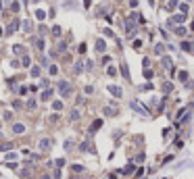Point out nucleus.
Here are the masks:
<instances>
[{"label": "nucleus", "instance_id": "nucleus-4", "mask_svg": "<svg viewBox=\"0 0 194 179\" xmlns=\"http://www.w3.org/2000/svg\"><path fill=\"white\" fill-rule=\"evenodd\" d=\"M19 29V19H15V21H11V25H8V29H6V33H13V31H17Z\"/></svg>", "mask_w": 194, "mask_h": 179}, {"label": "nucleus", "instance_id": "nucleus-6", "mask_svg": "<svg viewBox=\"0 0 194 179\" xmlns=\"http://www.w3.org/2000/svg\"><path fill=\"white\" fill-rule=\"evenodd\" d=\"M13 131H15V133H23V131H25V125H23V123H15V125H13Z\"/></svg>", "mask_w": 194, "mask_h": 179}, {"label": "nucleus", "instance_id": "nucleus-1", "mask_svg": "<svg viewBox=\"0 0 194 179\" xmlns=\"http://www.w3.org/2000/svg\"><path fill=\"white\" fill-rule=\"evenodd\" d=\"M59 92H61V96H71L73 87L69 81H59Z\"/></svg>", "mask_w": 194, "mask_h": 179}, {"label": "nucleus", "instance_id": "nucleus-32", "mask_svg": "<svg viewBox=\"0 0 194 179\" xmlns=\"http://www.w3.org/2000/svg\"><path fill=\"white\" fill-rule=\"evenodd\" d=\"M102 33H104V35H109V38H113V35H115V33H113V31H111V29H104V31H102Z\"/></svg>", "mask_w": 194, "mask_h": 179}, {"label": "nucleus", "instance_id": "nucleus-23", "mask_svg": "<svg viewBox=\"0 0 194 179\" xmlns=\"http://www.w3.org/2000/svg\"><path fill=\"white\" fill-rule=\"evenodd\" d=\"M13 148V144H2V146H0V150H2V152H6V150H11Z\"/></svg>", "mask_w": 194, "mask_h": 179}, {"label": "nucleus", "instance_id": "nucleus-2", "mask_svg": "<svg viewBox=\"0 0 194 179\" xmlns=\"http://www.w3.org/2000/svg\"><path fill=\"white\" fill-rule=\"evenodd\" d=\"M131 108H134V111H138L140 115H144V117L148 115V111H146V108H144V106L140 104V102H136V100H131Z\"/></svg>", "mask_w": 194, "mask_h": 179}, {"label": "nucleus", "instance_id": "nucleus-9", "mask_svg": "<svg viewBox=\"0 0 194 179\" xmlns=\"http://www.w3.org/2000/svg\"><path fill=\"white\" fill-rule=\"evenodd\" d=\"M121 75L125 77V79H129V69H127V65H125V62L121 65Z\"/></svg>", "mask_w": 194, "mask_h": 179}, {"label": "nucleus", "instance_id": "nucleus-27", "mask_svg": "<svg viewBox=\"0 0 194 179\" xmlns=\"http://www.w3.org/2000/svg\"><path fill=\"white\" fill-rule=\"evenodd\" d=\"M180 79H182V81H186V79H188V73H186V71H182V73H180Z\"/></svg>", "mask_w": 194, "mask_h": 179}, {"label": "nucleus", "instance_id": "nucleus-31", "mask_svg": "<svg viewBox=\"0 0 194 179\" xmlns=\"http://www.w3.org/2000/svg\"><path fill=\"white\" fill-rule=\"evenodd\" d=\"M73 171L75 173H82V165H73Z\"/></svg>", "mask_w": 194, "mask_h": 179}, {"label": "nucleus", "instance_id": "nucleus-25", "mask_svg": "<svg viewBox=\"0 0 194 179\" xmlns=\"http://www.w3.org/2000/svg\"><path fill=\"white\" fill-rule=\"evenodd\" d=\"M163 90H165V92H171V90H173V85H171V83H167V81H165V85H163Z\"/></svg>", "mask_w": 194, "mask_h": 179}, {"label": "nucleus", "instance_id": "nucleus-22", "mask_svg": "<svg viewBox=\"0 0 194 179\" xmlns=\"http://www.w3.org/2000/svg\"><path fill=\"white\" fill-rule=\"evenodd\" d=\"M107 73H109L111 77H115V75H117V69H115V67H109V71H107Z\"/></svg>", "mask_w": 194, "mask_h": 179}, {"label": "nucleus", "instance_id": "nucleus-14", "mask_svg": "<svg viewBox=\"0 0 194 179\" xmlns=\"http://www.w3.org/2000/svg\"><path fill=\"white\" fill-rule=\"evenodd\" d=\"M31 77H40V67H38V65L31 67Z\"/></svg>", "mask_w": 194, "mask_h": 179}, {"label": "nucleus", "instance_id": "nucleus-26", "mask_svg": "<svg viewBox=\"0 0 194 179\" xmlns=\"http://www.w3.org/2000/svg\"><path fill=\"white\" fill-rule=\"evenodd\" d=\"M36 17H38V19L42 21V19H44V17H46V13H44V11H38V13H36Z\"/></svg>", "mask_w": 194, "mask_h": 179}, {"label": "nucleus", "instance_id": "nucleus-12", "mask_svg": "<svg viewBox=\"0 0 194 179\" xmlns=\"http://www.w3.org/2000/svg\"><path fill=\"white\" fill-rule=\"evenodd\" d=\"M13 52H15V54H23V52H25V48L17 44V46H13Z\"/></svg>", "mask_w": 194, "mask_h": 179}, {"label": "nucleus", "instance_id": "nucleus-21", "mask_svg": "<svg viewBox=\"0 0 194 179\" xmlns=\"http://www.w3.org/2000/svg\"><path fill=\"white\" fill-rule=\"evenodd\" d=\"M175 33H178V35H186V27H175Z\"/></svg>", "mask_w": 194, "mask_h": 179}, {"label": "nucleus", "instance_id": "nucleus-3", "mask_svg": "<svg viewBox=\"0 0 194 179\" xmlns=\"http://www.w3.org/2000/svg\"><path fill=\"white\" fill-rule=\"evenodd\" d=\"M50 146H52V140H50V138H44V140H40V150H42V152H44V150H48Z\"/></svg>", "mask_w": 194, "mask_h": 179}, {"label": "nucleus", "instance_id": "nucleus-15", "mask_svg": "<svg viewBox=\"0 0 194 179\" xmlns=\"http://www.w3.org/2000/svg\"><path fill=\"white\" fill-rule=\"evenodd\" d=\"M163 50H165L163 44H157V46H155V54H163Z\"/></svg>", "mask_w": 194, "mask_h": 179}, {"label": "nucleus", "instance_id": "nucleus-5", "mask_svg": "<svg viewBox=\"0 0 194 179\" xmlns=\"http://www.w3.org/2000/svg\"><path fill=\"white\" fill-rule=\"evenodd\" d=\"M109 90H111V94H113V96H117V98H121V96H123L121 87H117V85H109Z\"/></svg>", "mask_w": 194, "mask_h": 179}, {"label": "nucleus", "instance_id": "nucleus-18", "mask_svg": "<svg viewBox=\"0 0 194 179\" xmlns=\"http://www.w3.org/2000/svg\"><path fill=\"white\" fill-rule=\"evenodd\" d=\"M36 48H38V50H44V40L36 38Z\"/></svg>", "mask_w": 194, "mask_h": 179}, {"label": "nucleus", "instance_id": "nucleus-7", "mask_svg": "<svg viewBox=\"0 0 194 179\" xmlns=\"http://www.w3.org/2000/svg\"><path fill=\"white\" fill-rule=\"evenodd\" d=\"M184 19H186V15H173V19H171L169 23H182Z\"/></svg>", "mask_w": 194, "mask_h": 179}, {"label": "nucleus", "instance_id": "nucleus-13", "mask_svg": "<svg viewBox=\"0 0 194 179\" xmlns=\"http://www.w3.org/2000/svg\"><path fill=\"white\" fill-rule=\"evenodd\" d=\"M29 62H31V58H29L27 54H23V58H21V65H23V67H29Z\"/></svg>", "mask_w": 194, "mask_h": 179}, {"label": "nucleus", "instance_id": "nucleus-28", "mask_svg": "<svg viewBox=\"0 0 194 179\" xmlns=\"http://www.w3.org/2000/svg\"><path fill=\"white\" fill-rule=\"evenodd\" d=\"M56 73H59V69L54 65H50V75H56Z\"/></svg>", "mask_w": 194, "mask_h": 179}, {"label": "nucleus", "instance_id": "nucleus-8", "mask_svg": "<svg viewBox=\"0 0 194 179\" xmlns=\"http://www.w3.org/2000/svg\"><path fill=\"white\" fill-rule=\"evenodd\" d=\"M96 50H98V52H104V50H107V44H104L102 40H98V42H96Z\"/></svg>", "mask_w": 194, "mask_h": 179}, {"label": "nucleus", "instance_id": "nucleus-20", "mask_svg": "<svg viewBox=\"0 0 194 179\" xmlns=\"http://www.w3.org/2000/svg\"><path fill=\"white\" fill-rule=\"evenodd\" d=\"M52 35H56V38L61 35V27H59V25H54V27H52Z\"/></svg>", "mask_w": 194, "mask_h": 179}, {"label": "nucleus", "instance_id": "nucleus-10", "mask_svg": "<svg viewBox=\"0 0 194 179\" xmlns=\"http://www.w3.org/2000/svg\"><path fill=\"white\" fill-rule=\"evenodd\" d=\"M100 125H102V121H100V119H96V121L92 123V127H90V133H94L96 129H98V127H100Z\"/></svg>", "mask_w": 194, "mask_h": 179}, {"label": "nucleus", "instance_id": "nucleus-29", "mask_svg": "<svg viewBox=\"0 0 194 179\" xmlns=\"http://www.w3.org/2000/svg\"><path fill=\"white\" fill-rule=\"evenodd\" d=\"M163 65H165V67H169V69H171V58H163Z\"/></svg>", "mask_w": 194, "mask_h": 179}, {"label": "nucleus", "instance_id": "nucleus-33", "mask_svg": "<svg viewBox=\"0 0 194 179\" xmlns=\"http://www.w3.org/2000/svg\"><path fill=\"white\" fill-rule=\"evenodd\" d=\"M0 8H2V0H0Z\"/></svg>", "mask_w": 194, "mask_h": 179}, {"label": "nucleus", "instance_id": "nucleus-16", "mask_svg": "<svg viewBox=\"0 0 194 179\" xmlns=\"http://www.w3.org/2000/svg\"><path fill=\"white\" fill-rule=\"evenodd\" d=\"M52 108H54V111H61V108H63V102H61V100H54V102H52Z\"/></svg>", "mask_w": 194, "mask_h": 179}, {"label": "nucleus", "instance_id": "nucleus-17", "mask_svg": "<svg viewBox=\"0 0 194 179\" xmlns=\"http://www.w3.org/2000/svg\"><path fill=\"white\" fill-rule=\"evenodd\" d=\"M175 6H178V0H169V4H167V11H173Z\"/></svg>", "mask_w": 194, "mask_h": 179}, {"label": "nucleus", "instance_id": "nucleus-11", "mask_svg": "<svg viewBox=\"0 0 194 179\" xmlns=\"http://www.w3.org/2000/svg\"><path fill=\"white\" fill-rule=\"evenodd\" d=\"M50 96H52V90H44V92H42V100H50Z\"/></svg>", "mask_w": 194, "mask_h": 179}, {"label": "nucleus", "instance_id": "nucleus-30", "mask_svg": "<svg viewBox=\"0 0 194 179\" xmlns=\"http://www.w3.org/2000/svg\"><path fill=\"white\" fill-rule=\"evenodd\" d=\"M180 8H182V15H186V13H188V4H182Z\"/></svg>", "mask_w": 194, "mask_h": 179}, {"label": "nucleus", "instance_id": "nucleus-24", "mask_svg": "<svg viewBox=\"0 0 194 179\" xmlns=\"http://www.w3.org/2000/svg\"><path fill=\"white\" fill-rule=\"evenodd\" d=\"M23 29H25V31H31V23L25 21V23H23Z\"/></svg>", "mask_w": 194, "mask_h": 179}, {"label": "nucleus", "instance_id": "nucleus-19", "mask_svg": "<svg viewBox=\"0 0 194 179\" xmlns=\"http://www.w3.org/2000/svg\"><path fill=\"white\" fill-rule=\"evenodd\" d=\"M79 119V111L75 108V111H71V121H77Z\"/></svg>", "mask_w": 194, "mask_h": 179}, {"label": "nucleus", "instance_id": "nucleus-34", "mask_svg": "<svg viewBox=\"0 0 194 179\" xmlns=\"http://www.w3.org/2000/svg\"><path fill=\"white\" fill-rule=\"evenodd\" d=\"M0 35H2V29H0Z\"/></svg>", "mask_w": 194, "mask_h": 179}]
</instances>
